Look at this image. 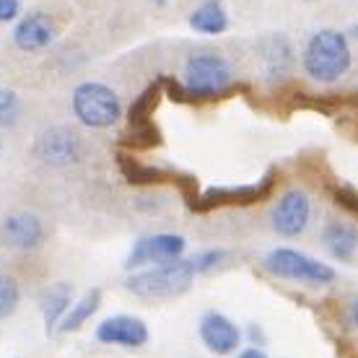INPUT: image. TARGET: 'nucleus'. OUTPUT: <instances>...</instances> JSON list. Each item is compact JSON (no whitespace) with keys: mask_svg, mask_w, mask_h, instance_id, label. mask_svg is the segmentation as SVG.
Wrapping results in <instances>:
<instances>
[{"mask_svg":"<svg viewBox=\"0 0 358 358\" xmlns=\"http://www.w3.org/2000/svg\"><path fill=\"white\" fill-rule=\"evenodd\" d=\"M239 358H268V353L262 348H244L242 353H239Z\"/></svg>","mask_w":358,"mask_h":358,"instance_id":"obj_25","label":"nucleus"},{"mask_svg":"<svg viewBox=\"0 0 358 358\" xmlns=\"http://www.w3.org/2000/svg\"><path fill=\"white\" fill-rule=\"evenodd\" d=\"M262 268L273 273L275 278H286V280H299V283H309V286H330L335 280V270L327 262L314 260L312 255L291 247H275L265 255Z\"/></svg>","mask_w":358,"mask_h":358,"instance_id":"obj_5","label":"nucleus"},{"mask_svg":"<svg viewBox=\"0 0 358 358\" xmlns=\"http://www.w3.org/2000/svg\"><path fill=\"white\" fill-rule=\"evenodd\" d=\"M309 215H312V200L304 189H288L278 197L270 213V224L275 229L278 236L283 239H294L299 234H304L309 226Z\"/></svg>","mask_w":358,"mask_h":358,"instance_id":"obj_7","label":"nucleus"},{"mask_svg":"<svg viewBox=\"0 0 358 358\" xmlns=\"http://www.w3.org/2000/svg\"><path fill=\"white\" fill-rule=\"evenodd\" d=\"M148 324L133 314H115L107 317L96 327V341L107 345H122V348H143L148 343Z\"/></svg>","mask_w":358,"mask_h":358,"instance_id":"obj_9","label":"nucleus"},{"mask_svg":"<svg viewBox=\"0 0 358 358\" xmlns=\"http://www.w3.org/2000/svg\"><path fill=\"white\" fill-rule=\"evenodd\" d=\"M226 257H229L226 250H206L192 257V268H195V273H210V270L218 268Z\"/></svg>","mask_w":358,"mask_h":358,"instance_id":"obj_21","label":"nucleus"},{"mask_svg":"<svg viewBox=\"0 0 358 358\" xmlns=\"http://www.w3.org/2000/svg\"><path fill=\"white\" fill-rule=\"evenodd\" d=\"M99 306H101V291H99V288H91V291H86V294L81 296V301H76V304L68 309V314L63 317V322L57 324V330L60 332L81 330L83 324L96 314Z\"/></svg>","mask_w":358,"mask_h":358,"instance_id":"obj_18","label":"nucleus"},{"mask_svg":"<svg viewBox=\"0 0 358 358\" xmlns=\"http://www.w3.org/2000/svg\"><path fill=\"white\" fill-rule=\"evenodd\" d=\"M195 268L192 260H171L162 262V265H153L148 270L133 273L125 280V288L138 299H148V301H169L177 296L187 294L192 283H195Z\"/></svg>","mask_w":358,"mask_h":358,"instance_id":"obj_2","label":"nucleus"},{"mask_svg":"<svg viewBox=\"0 0 358 358\" xmlns=\"http://www.w3.org/2000/svg\"><path fill=\"white\" fill-rule=\"evenodd\" d=\"M185 91L192 99H215L234 86V71L218 52H195L185 63Z\"/></svg>","mask_w":358,"mask_h":358,"instance_id":"obj_3","label":"nucleus"},{"mask_svg":"<svg viewBox=\"0 0 358 358\" xmlns=\"http://www.w3.org/2000/svg\"><path fill=\"white\" fill-rule=\"evenodd\" d=\"M18 115V99L13 91L0 89V125H10Z\"/></svg>","mask_w":358,"mask_h":358,"instance_id":"obj_22","label":"nucleus"},{"mask_svg":"<svg viewBox=\"0 0 358 358\" xmlns=\"http://www.w3.org/2000/svg\"><path fill=\"white\" fill-rule=\"evenodd\" d=\"M0 234L3 239L10 244V247H18V250H34L42 244L45 239V226L36 215L29 213H18L8 215L3 224H0Z\"/></svg>","mask_w":358,"mask_h":358,"instance_id":"obj_13","label":"nucleus"},{"mask_svg":"<svg viewBox=\"0 0 358 358\" xmlns=\"http://www.w3.org/2000/svg\"><path fill=\"white\" fill-rule=\"evenodd\" d=\"M71 301H73V286L65 283V280L47 286L39 294V309H42V317H45L47 332L57 330V324L63 322V317L71 309Z\"/></svg>","mask_w":358,"mask_h":358,"instance_id":"obj_15","label":"nucleus"},{"mask_svg":"<svg viewBox=\"0 0 358 358\" xmlns=\"http://www.w3.org/2000/svg\"><path fill=\"white\" fill-rule=\"evenodd\" d=\"M34 153L50 166H71L81 159V138L68 127H50L36 138Z\"/></svg>","mask_w":358,"mask_h":358,"instance_id":"obj_8","label":"nucleus"},{"mask_svg":"<svg viewBox=\"0 0 358 358\" xmlns=\"http://www.w3.org/2000/svg\"><path fill=\"white\" fill-rule=\"evenodd\" d=\"M260 60L268 78H286L294 68V47L283 34H270L260 42Z\"/></svg>","mask_w":358,"mask_h":358,"instance_id":"obj_14","label":"nucleus"},{"mask_svg":"<svg viewBox=\"0 0 358 358\" xmlns=\"http://www.w3.org/2000/svg\"><path fill=\"white\" fill-rule=\"evenodd\" d=\"M21 10L18 0H0V21H13Z\"/></svg>","mask_w":358,"mask_h":358,"instance_id":"obj_23","label":"nucleus"},{"mask_svg":"<svg viewBox=\"0 0 358 358\" xmlns=\"http://www.w3.org/2000/svg\"><path fill=\"white\" fill-rule=\"evenodd\" d=\"M322 244L335 260L350 262L358 250V229L345 221H332L322 229Z\"/></svg>","mask_w":358,"mask_h":358,"instance_id":"obj_16","label":"nucleus"},{"mask_svg":"<svg viewBox=\"0 0 358 358\" xmlns=\"http://www.w3.org/2000/svg\"><path fill=\"white\" fill-rule=\"evenodd\" d=\"M353 50L348 36L338 29H320L301 50V68L317 83H335L350 71Z\"/></svg>","mask_w":358,"mask_h":358,"instance_id":"obj_1","label":"nucleus"},{"mask_svg":"<svg viewBox=\"0 0 358 358\" xmlns=\"http://www.w3.org/2000/svg\"><path fill=\"white\" fill-rule=\"evenodd\" d=\"M55 36H57V29H55L52 18L42 10H31L18 21L16 31H13V42L24 52H39V50L52 45Z\"/></svg>","mask_w":358,"mask_h":358,"instance_id":"obj_12","label":"nucleus"},{"mask_svg":"<svg viewBox=\"0 0 358 358\" xmlns=\"http://www.w3.org/2000/svg\"><path fill=\"white\" fill-rule=\"evenodd\" d=\"M187 250L185 236L179 234H151V236H141L133 244V250L127 255L125 268H143V265H162V262L179 260Z\"/></svg>","mask_w":358,"mask_h":358,"instance_id":"obj_6","label":"nucleus"},{"mask_svg":"<svg viewBox=\"0 0 358 358\" xmlns=\"http://www.w3.org/2000/svg\"><path fill=\"white\" fill-rule=\"evenodd\" d=\"M200 341L215 356H231L242 343V330L221 312H206L200 317Z\"/></svg>","mask_w":358,"mask_h":358,"instance_id":"obj_10","label":"nucleus"},{"mask_svg":"<svg viewBox=\"0 0 358 358\" xmlns=\"http://www.w3.org/2000/svg\"><path fill=\"white\" fill-rule=\"evenodd\" d=\"M169 0H153V6H166Z\"/></svg>","mask_w":358,"mask_h":358,"instance_id":"obj_27","label":"nucleus"},{"mask_svg":"<svg viewBox=\"0 0 358 358\" xmlns=\"http://www.w3.org/2000/svg\"><path fill=\"white\" fill-rule=\"evenodd\" d=\"M187 24L195 29L197 34L218 36L229 31V13H226L221 0H203L192 13H189Z\"/></svg>","mask_w":358,"mask_h":358,"instance_id":"obj_17","label":"nucleus"},{"mask_svg":"<svg viewBox=\"0 0 358 358\" xmlns=\"http://www.w3.org/2000/svg\"><path fill=\"white\" fill-rule=\"evenodd\" d=\"M18 301H21V291H18V283L10 275H3L0 273V320H6L16 312Z\"/></svg>","mask_w":358,"mask_h":358,"instance_id":"obj_20","label":"nucleus"},{"mask_svg":"<svg viewBox=\"0 0 358 358\" xmlns=\"http://www.w3.org/2000/svg\"><path fill=\"white\" fill-rule=\"evenodd\" d=\"M350 34H353V36H356V39H358V21H356V24H353V29H350Z\"/></svg>","mask_w":358,"mask_h":358,"instance_id":"obj_26","label":"nucleus"},{"mask_svg":"<svg viewBox=\"0 0 358 358\" xmlns=\"http://www.w3.org/2000/svg\"><path fill=\"white\" fill-rule=\"evenodd\" d=\"M71 104L78 122L94 127V130L112 127L122 117V101L117 96V91L96 81H86L81 86H76Z\"/></svg>","mask_w":358,"mask_h":358,"instance_id":"obj_4","label":"nucleus"},{"mask_svg":"<svg viewBox=\"0 0 358 358\" xmlns=\"http://www.w3.org/2000/svg\"><path fill=\"white\" fill-rule=\"evenodd\" d=\"M304 3H317V0H304Z\"/></svg>","mask_w":358,"mask_h":358,"instance_id":"obj_28","label":"nucleus"},{"mask_svg":"<svg viewBox=\"0 0 358 358\" xmlns=\"http://www.w3.org/2000/svg\"><path fill=\"white\" fill-rule=\"evenodd\" d=\"M273 189V174L262 179L260 185H244V187H218V189H208L195 200L197 210H208V208L215 206H252L262 197L270 195Z\"/></svg>","mask_w":358,"mask_h":358,"instance_id":"obj_11","label":"nucleus"},{"mask_svg":"<svg viewBox=\"0 0 358 358\" xmlns=\"http://www.w3.org/2000/svg\"><path fill=\"white\" fill-rule=\"evenodd\" d=\"M345 322H348V327L358 330V299H353L348 304V309H345Z\"/></svg>","mask_w":358,"mask_h":358,"instance_id":"obj_24","label":"nucleus"},{"mask_svg":"<svg viewBox=\"0 0 358 358\" xmlns=\"http://www.w3.org/2000/svg\"><path fill=\"white\" fill-rule=\"evenodd\" d=\"M120 169L127 177V182H135V185H148V182H162L164 174L159 169H151V166H143L138 164L130 156H120Z\"/></svg>","mask_w":358,"mask_h":358,"instance_id":"obj_19","label":"nucleus"}]
</instances>
